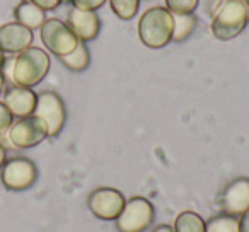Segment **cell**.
Here are the masks:
<instances>
[{"mask_svg":"<svg viewBox=\"0 0 249 232\" xmlns=\"http://www.w3.org/2000/svg\"><path fill=\"white\" fill-rule=\"evenodd\" d=\"M207 12L212 35L218 41L237 38L249 24V5L246 0H210Z\"/></svg>","mask_w":249,"mask_h":232,"instance_id":"1","label":"cell"},{"mask_svg":"<svg viewBox=\"0 0 249 232\" xmlns=\"http://www.w3.org/2000/svg\"><path fill=\"white\" fill-rule=\"evenodd\" d=\"M50 65H52V60H50L48 52L38 46H29L12 58L11 82L14 86L33 89L48 75Z\"/></svg>","mask_w":249,"mask_h":232,"instance_id":"2","label":"cell"},{"mask_svg":"<svg viewBox=\"0 0 249 232\" xmlns=\"http://www.w3.org/2000/svg\"><path fill=\"white\" fill-rule=\"evenodd\" d=\"M137 31H139V38L142 41V45H145L147 48H164V46L173 41V14L166 7H160V5L147 9L140 16Z\"/></svg>","mask_w":249,"mask_h":232,"instance_id":"3","label":"cell"},{"mask_svg":"<svg viewBox=\"0 0 249 232\" xmlns=\"http://www.w3.org/2000/svg\"><path fill=\"white\" fill-rule=\"evenodd\" d=\"M156 218L152 201L143 196H132L124 201L121 214L118 215L116 229L120 232H145Z\"/></svg>","mask_w":249,"mask_h":232,"instance_id":"4","label":"cell"},{"mask_svg":"<svg viewBox=\"0 0 249 232\" xmlns=\"http://www.w3.org/2000/svg\"><path fill=\"white\" fill-rule=\"evenodd\" d=\"M33 114L43 122L50 139L58 137L67 122L65 103L53 90H43V92L38 94V101H36V107Z\"/></svg>","mask_w":249,"mask_h":232,"instance_id":"5","label":"cell"},{"mask_svg":"<svg viewBox=\"0 0 249 232\" xmlns=\"http://www.w3.org/2000/svg\"><path fill=\"white\" fill-rule=\"evenodd\" d=\"M39 35H41V41L45 48L56 58L72 53L80 43L72 29L67 26V22L58 18L46 19L45 24L39 28Z\"/></svg>","mask_w":249,"mask_h":232,"instance_id":"6","label":"cell"},{"mask_svg":"<svg viewBox=\"0 0 249 232\" xmlns=\"http://www.w3.org/2000/svg\"><path fill=\"white\" fill-rule=\"evenodd\" d=\"M0 181L9 191L29 190L38 181V167L28 157H12L0 169Z\"/></svg>","mask_w":249,"mask_h":232,"instance_id":"7","label":"cell"},{"mask_svg":"<svg viewBox=\"0 0 249 232\" xmlns=\"http://www.w3.org/2000/svg\"><path fill=\"white\" fill-rule=\"evenodd\" d=\"M124 195L111 186H101L90 191L87 196V208L94 217L101 220H116L124 207Z\"/></svg>","mask_w":249,"mask_h":232,"instance_id":"8","label":"cell"},{"mask_svg":"<svg viewBox=\"0 0 249 232\" xmlns=\"http://www.w3.org/2000/svg\"><path fill=\"white\" fill-rule=\"evenodd\" d=\"M5 137H7L9 143L16 149H33V147L39 145L45 139H48V132L41 120L31 114L26 118L16 120L9 132L5 133Z\"/></svg>","mask_w":249,"mask_h":232,"instance_id":"9","label":"cell"},{"mask_svg":"<svg viewBox=\"0 0 249 232\" xmlns=\"http://www.w3.org/2000/svg\"><path fill=\"white\" fill-rule=\"evenodd\" d=\"M218 205L224 214L241 215L249 208V178H235L222 190Z\"/></svg>","mask_w":249,"mask_h":232,"instance_id":"10","label":"cell"},{"mask_svg":"<svg viewBox=\"0 0 249 232\" xmlns=\"http://www.w3.org/2000/svg\"><path fill=\"white\" fill-rule=\"evenodd\" d=\"M67 26L73 31V35L79 38V41L89 43L99 36L101 31V19L97 12L84 11V9L70 7L67 14Z\"/></svg>","mask_w":249,"mask_h":232,"instance_id":"11","label":"cell"},{"mask_svg":"<svg viewBox=\"0 0 249 232\" xmlns=\"http://www.w3.org/2000/svg\"><path fill=\"white\" fill-rule=\"evenodd\" d=\"M33 39L35 35L31 29L16 21L0 26V50L4 55H18L24 52L26 48L33 46Z\"/></svg>","mask_w":249,"mask_h":232,"instance_id":"12","label":"cell"},{"mask_svg":"<svg viewBox=\"0 0 249 232\" xmlns=\"http://www.w3.org/2000/svg\"><path fill=\"white\" fill-rule=\"evenodd\" d=\"M38 94L29 87L11 86L4 92V104L14 118H26L35 113Z\"/></svg>","mask_w":249,"mask_h":232,"instance_id":"13","label":"cell"},{"mask_svg":"<svg viewBox=\"0 0 249 232\" xmlns=\"http://www.w3.org/2000/svg\"><path fill=\"white\" fill-rule=\"evenodd\" d=\"M14 19L16 22H19V24L35 31V29H39L45 24L46 11H43L41 7L33 4L31 0H21L14 7Z\"/></svg>","mask_w":249,"mask_h":232,"instance_id":"14","label":"cell"},{"mask_svg":"<svg viewBox=\"0 0 249 232\" xmlns=\"http://www.w3.org/2000/svg\"><path fill=\"white\" fill-rule=\"evenodd\" d=\"M58 60L62 62V65L65 67V69L70 70V72H84V70L90 65V52L86 43L80 41L72 53H69V55H65V56H60Z\"/></svg>","mask_w":249,"mask_h":232,"instance_id":"15","label":"cell"},{"mask_svg":"<svg viewBox=\"0 0 249 232\" xmlns=\"http://www.w3.org/2000/svg\"><path fill=\"white\" fill-rule=\"evenodd\" d=\"M174 232H205V220L193 210H183L176 215Z\"/></svg>","mask_w":249,"mask_h":232,"instance_id":"16","label":"cell"},{"mask_svg":"<svg viewBox=\"0 0 249 232\" xmlns=\"http://www.w3.org/2000/svg\"><path fill=\"white\" fill-rule=\"evenodd\" d=\"M174 19V33L173 41L174 43H184L191 35L195 33L198 26V19L193 14H173Z\"/></svg>","mask_w":249,"mask_h":232,"instance_id":"17","label":"cell"},{"mask_svg":"<svg viewBox=\"0 0 249 232\" xmlns=\"http://www.w3.org/2000/svg\"><path fill=\"white\" fill-rule=\"evenodd\" d=\"M205 232H239V218L222 212L205 222Z\"/></svg>","mask_w":249,"mask_h":232,"instance_id":"18","label":"cell"},{"mask_svg":"<svg viewBox=\"0 0 249 232\" xmlns=\"http://www.w3.org/2000/svg\"><path fill=\"white\" fill-rule=\"evenodd\" d=\"M107 2L114 16H118L121 21H130L139 14L140 0H107Z\"/></svg>","mask_w":249,"mask_h":232,"instance_id":"19","label":"cell"},{"mask_svg":"<svg viewBox=\"0 0 249 232\" xmlns=\"http://www.w3.org/2000/svg\"><path fill=\"white\" fill-rule=\"evenodd\" d=\"M200 0H166V9L171 14H195Z\"/></svg>","mask_w":249,"mask_h":232,"instance_id":"20","label":"cell"},{"mask_svg":"<svg viewBox=\"0 0 249 232\" xmlns=\"http://www.w3.org/2000/svg\"><path fill=\"white\" fill-rule=\"evenodd\" d=\"M12 123H14V116H12V113L7 109V106H5L4 103H0V139L5 137V133L9 132V128H11Z\"/></svg>","mask_w":249,"mask_h":232,"instance_id":"21","label":"cell"},{"mask_svg":"<svg viewBox=\"0 0 249 232\" xmlns=\"http://www.w3.org/2000/svg\"><path fill=\"white\" fill-rule=\"evenodd\" d=\"M72 7L77 9H84V11H99L107 0H67Z\"/></svg>","mask_w":249,"mask_h":232,"instance_id":"22","label":"cell"},{"mask_svg":"<svg viewBox=\"0 0 249 232\" xmlns=\"http://www.w3.org/2000/svg\"><path fill=\"white\" fill-rule=\"evenodd\" d=\"M31 2L38 5V7H41L43 11L48 12V11H55V9H58L65 0H31Z\"/></svg>","mask_w":249,"mask_h":232,"instance_id":"23","label":"cell"},{"mask_svg":"<svg viewBox=\"0 0 249 232\" xmlns=\"http://www.w3.org/2000/svg\"><path fill=\"white\" fill-rule=\"evenodd\" d=\"M239 232H249V208L239 217Z\"/></svg>","mask_w":249,"mask_h":232,"instance_id":"24","label":"cell"},{"mask_svg":"<svg viewBox=\"0 0 249 232\" xmlns=\"http://www.w3.org/2000/svg\"><path fill=\"white\" fill-rule=\"evenodd\" d=\"M5 161H7V149L4 147V143L0 142V169L5 164Z\"/></svg>","mask_w":249,"mask_h":232,"instance_id":"25","label":"cell"},{"mask_svg":"<svg viewBox=\"0 0 249 232\" xmlns=\"http://www.w3.org/2000/svg\"><path fill=\"white\" fill-rule=\"evenodd\" d=\"M152 232H174V229L167 224H160V225H157L156 229H152Z\"/></svg>","mask_w":249,"mask_h":232,"instance_id":"26","label":"cell"},{"mask_svg":"<svg viewBox=\"0 0 249 232\" xmlns=\"http://www.w3.org/2000/svg\"><path fill=\"white\" fill-rule=\"evenodd\" d=\"M4 87H5V77H4V72L0 69V94L4 92Z\"/></svg>","mask_w":249,"mask_h":232,"instance_id":"27","label":"cell"},{"mask_svg":"<svg viewBox=\"0 0 249 232\" xmlns=\"http://www.w3.org/2000/svg\"><path fill=\"white\" fill-rule=\"evenodd\" d=\"M4 62H5V55H4V52L0 50V69H2V65H4Z\"/></svg>","mask_w":249,"mask_h":232,"instance_id":"28","label":"cell"},{"mask_svg":"<svg viewBox=\"0 0 249 232\" xmlns=\"http://www.w3.org/2000/svg\"><path fill=\"white\" fill-rule=\"evenodd\" d=\"M246 4H248V5H249V0H246Z\"/></svg>","mask_w":249,"mask_h":232,"instance_id":"29","label":"cell"},{"mask_svg":"<svg viewBox=\"0 0 249 232\" xmlns=\"http://www.w3.org/2000/svg\"><path fill=\"white\" fill-rule=\"evenodd\" d=\"M65 2H67V0H65Z\"/></svg>","mask_w":249,"mask_h":232,"instance_id":"30","label":"cell"}]
</instances>
